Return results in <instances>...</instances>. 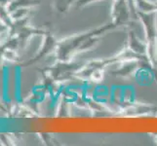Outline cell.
<instances>
[{"instance_id": "1", "label": "cell", "mask_w": 157, "mask_h": 146, "mask_svg": "<svg viewBox=\"0 0 157 146\" xmlns=\"http://www.w3.org/2000/svg\"><path fill=\"white\" fill-rule=\"evenodd\" d=\"M140 21H143L145 28V35H147V56L150 62L156 66L157 58H156V52H157V28H156V13L149 12L145 13L139 11L138 12Z\"/></svg>"}, {"instance_id": "2", "label": "cell", "mask_w": 157, "mask_h": 146, "mask_svg": "<svg viewBox=\"0 0 157 146\" xmlns=\"http://www.w3.org/2000/svg\"><path fill=\"white\" fill-rule=\"evenodd\" d=\"M111 15L113 18L112 24H114L115 28L128 24L130 16L126 0H115V3L113 4Z\"/></svg>"}, {"instance_id": "3", "label": "cell", "mask_w": 157, "mask_h": 146, "mask_svg": "<svg viewBox=\"0 0 157 146\" xmlns=\"http://www.w3.org/2000/svg\"><path fill=\"white\" fill-rule=\"evenodd\" d=\"M96 1V0H78L77 1V7H83L85 5H87L91 2Z\"/></svg>"}]
</instances>
